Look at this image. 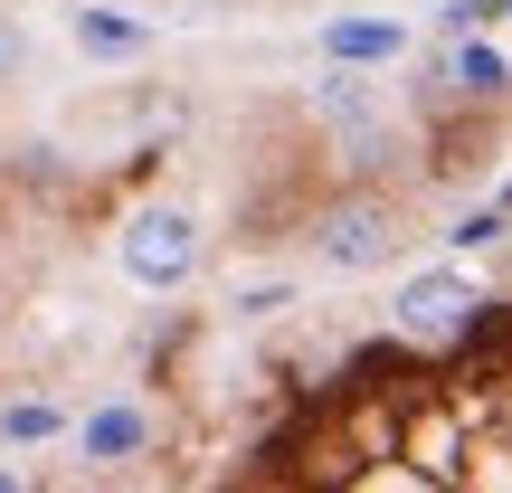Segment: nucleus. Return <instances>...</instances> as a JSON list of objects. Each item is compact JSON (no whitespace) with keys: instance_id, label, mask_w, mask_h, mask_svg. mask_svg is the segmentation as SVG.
Instances as JSON below:
<instances>
[{"instance_id":"f257e3e1","label":"nucleus","mask_w":512,"mask_h":493,"mask_svg":"<svg viewBox=\"0 0 512 493\" xmlns=\"http://www.w3.org/2000/svg\"><path fill=\"white\" fill-rule=\"evenodd\" d=\"M484 313H494V294L465 275V256L399 275V294H389V332H399L408 351H465L484 332Z\"/></svg>"},{"instance_id":"f03ea898","label":"nucleus","mask_w":512,"mask_h":493,"mask_svg":"<svg viewBox=\"0 0 512 493\" xmlns=\"http://www.w3.org/2000/svg\"><path fill=\"white\" fill-rule=\"evenodd\" d=\"M399 200L389 190H351V200H332L323 219H313V266H332V275H370V266H389L399 256Z\"/></svg>"},{"instance_id":"7ed1b4c3","label":"nucleus","mask_w":512,"mask_h":493,"mask_svg":"<svg viewBox=\"0 0 512 493\" xmlns=\"http://www.w3.org/2000/svg\"><path fill=\"white\" fill-rule=\"evenodd\" d=\"M124 275L143 294H171V285H190L200 275V219H190L181 200H152V209H133L124 219Z\"/></svg>"},{"instance_id":"20e7f679","label":"nucleus","mask_w":512,"mask_h":493,"mask_svg":"<svg viewBox=\"0 0 512 493\" xmlns=\"http://www.w3.org/2000/svg\"><path fill=\"white\" fill-rule=\"evenodd\" d=\"M67 38L86 67H133V57H152V19L114 10V0H76L67 10Z\"/></svg>"},{"instance_id":"39448f33","label":"nucleus","mask_w":512,"mask_h":493,"mask_svg":"<svg viewBox=\"0 0 512 493\" xmlns=\"http://www.w3.org/2000/svg\"><path fill=\"white\" fill-rule=\"evenodd\" d=\"M76 446H86V465H133L152 446V408L143 399H95L76 418Z\"/></svg>"},{"instance_id":"423d86ee","label":"nucleus","mask_w":512,"mask_h":493,"mask_svg":"<svg viewBox=\"0 0 512 493\" xmlns=\"http://www.w3.org/2000/svg\"><path fill=\"white\" fill-rule=\"evenodd\" d=\"M437 76H446V95H465V105H503L512 95V57L494 48V38H446Z\"/></svg>"},{"instance_id":"0eeeda50","label":"nucleus","mask_w":512,"mask_h":493,"mask_svg":"<svg viewBox=\"0 0 512 493\" xmlns=\"http://www.w3.org/2000/svg\"><path fill=\"white\" fill-rule=\"evenodd\" d=\"M313 48H323V67H389V57H408V29L399 19H323Z\"/></svg>"},{"instance_id":"6e6552de","label":"nucleus","mask_w":512,"mask_h":493,"mask_svg":"<svg viewBox=\"0 0 512 493\" xmlns=\"http://www.w3.org/2000/svg\"><path fill=\"white\" fill-rule=\"evenodd\" d=\"M48 437H67V408H48V399H10L0 408V446H48Z\"/></svg>"},{"instance_id":"1a4fd4ad","label":"nucleus","mask_w":512,"mask_h":493,"mask_svg":"<svg viewBox=\"0 0 512 493\" xmlns=\"http://www.w3.org/2000/svg\"><path fill=\"white\" fill-rule=\"evenodd\" d=\"M512 238V209L494 200V209H465V219L456 228H446V247H456V256H475V247H503Z\"/></svg>"},{"instance_id":"9d476101","label":"nucleus","mask_w":512,"mask_h":493,"mask_svg":"<svg viewBox=\"0 0 512 493\" xmlns=\"http://www.w3.org/2000/svg\"><path fill=\"white\" fill-rule=\"evenodd\" d=\"M503 19H512V0H446L437 29L446 38H484V29H503Z\"/></svg>"},{"instance_id":"9b49d317","label":"nucleus","mask_w":512,"mask_h":493,"mask_svg":"<svg viewBox=\"0 0 512 493\" xmlns=\"http://www.w3.org/2000/svg\"><path fill=\"white\" fill-rule=\"evenodd\" d=\"M19 76H29V29L0 10V86H19Z\"/></svg>"},{"instance_id":"f8f14e48","label":"nucleus","mask_w":512,"mask_h":493,"mask_svg":"<svg viewBox=\"0 0 512 493\" xmlns=\"http://www.w3.org/2000/svg\"><path fill=\"white\" fill-rule=\"evenodd\" d=\"M228 304H238L247 323H256V313H285V304H294V285H238V294H228Z\"/></svg>"},{"instance_id":"ddd939ff","label":"nucleus","mask_w":512,"mask_h":493,"mask_svg":"<svg viewBox=\"0 0 512 493\" xmlns=\"http://www.w3.org/2000/svg\"><path fill=\"white\" fill-rule=\"evenodd\" d=\"M0 493H29V475H19V465H0Z\"/></svg>"},{"instance_id":"4468645a","label":"nucleus","mask_w":512,"mask_h":493,"mask_svg":"<svg viewBox=\"0 0 512 493\" xmlns=\"http://www.w3.org/2000/svg\"><path fill=\"white\" fill-rule=\"evenodd\" d=\"M503 209H512V181H503Z\"/></svg>"},{"instance_id":"2eb2a0df","label":"nucleus","mask_w":512,"mask_h":493,"mask_svg":"<svg viewBox=\"0 0 512 493\" xmlns=\"http://www.w3.org/2000/svg\"><path fill=\"white\" fill-rule=\"evenodd\" d=\"M503 29H512V19H503Z\"/></svg>"}]
</instances>
